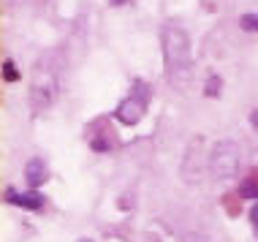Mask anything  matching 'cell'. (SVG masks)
I'll use <instances>...</instances> for the list:
<instances>
[{
    "instance_id": "obj_1",
    "label": "cell",
    "mask_w": 258,
    "mask_h": 242,
    "mask_svg": "<svg viewBox=\"0 0 258 242\" xmlns=\"http://www.w3.org/2000/svg\"><path fill=\"white\" fill-rule=\"evenodd\" d=\"M160 46H163V66L169 85L174 90H187L193 82V54L187 33L177 25H166L160 30Z\"/></svg>"
},
{
    "instance_id": "obj_2",
    "label": "cell",
    "mask_w": 258,
    "mask_h": 242,
    "mask_svg": "<svg viewBox=\"0 0 258 242\" xmlns=\"http://www.w3.org/2000/svg\"><path fill=\"white\" fill-rule=\"evenodd\" d=\"M62 71H66V63L57 52H46L41 54L36 71H33V82H30V106L36 112H44L49 109L60 95L62 87Z\"/></svg>"
},
{
    "instance_id": "obj_3",
    "label": "cell",
    "mask_w": 258,
    "mask_h": 242,
    "mask_svg": "<svg viewBox=\"0 0 258 242\" xmlns=\"http://www.w3.org/2000/svg\"><path fill=\"white\" fill-rule=\"evenodd\" d=\"M209 171L215 179H231L239 171V147L236 142H218L209 153Z\"/></svg>"
},
{
    "instance_id": "obj_4",
    "label": "cell",
    "mask_w": 258,
    "mask_h": 242,
    "mask_svg": "<svg viewBox=\"0 0 258 242\" xmlns=\"http://www.w3.org/2000/svg\"><path fill=\"white\" fill-rule=\"evenodd\" d=\"M147 98H150L147 85H144V82H136L134 93H131L128 98H122L120 106H117V120L125 123V126H136L144 117V112H147Z\"/></svg>"
},
{
    "instance_id": "obj_5",
    "label": "cell",
    "mask_w": 258,
    "mask_h": 242,
    "mask_svg": "<svg viewBox=\"0 0 258 242\" xmlns=\"http://www.w3.org/2000/svg\"><path fill=\"white\" fill-rule=\"evenodd\" d=\"M201 139H193L190 142V147H187V158H185V163H182V174L187 183H199V177H201Z\"/></svg>"
},
{
    "instance_id": "obj_6",
    "label": "cell",
    "mask_w": 258,
    "mask_h": 242,
    "mask_svg": "<svg viewBox=\"0 0 258 242\" xmlns=\"http://www.w3.org/2000/svg\"><path fill=\"white\" fill-rule=\"evenodd\" d=\"M6 202L19 204L25 210H41L44 207V196L41 193H17V191H6Z\"/></svg>"
},
{
    "instance_id": "obj_7",
    "label": "cell",
    "mask_w": 258,
    "mask_h": 242,
    "mask_svg": "<svg viewBox=\"0 0 258 242\" xmlns=\"http://www.w3.org/2000/svg\"><path fill=\"white\" fill-rule=\"evenodd\" d=\"M25 177H27V183H30L33 188L44 185L46 183V161L44 158H30L27 166H25Z\"/></svg>"
},
{
    "instance_id": "obj_8",
    "label": "cell",
    "mask_w": 258,
    "mask_h": 242,
    "mask_svg": "<svg viewBox=\"0 0 258 242\" xmlns=\"http://www.w3.org/2000/svg\"><path fill=\"white\" fill-rule=\"evenodd\" d=\"M239 25L245 27V30H253V33H258V14H245V17L239 19Z\"/></svg>"
},
{
    "instance_id": "obj_9",
    "label": "cell",
    "mask_w": 258,
    "mask_h": 242,
    "mask_svg": "<svg viewBox=\"0 0 258 242\" xmlns=\"http://www.w3.org/2000/svg\"><path fill=\"white\" fill-rule=\"evenodd\" d=\"M3 77H6V82H17V79H19V74H17V66L6 60V63H3Z\"/></svg>"
},
{
    "instance_id": "obj_10",
    "label": "cell",
    "mask_w": 258,
    "mask_h": 242,
    "mask_svg": "<svg viewBox=\"0 0 258 242\" xmlns=\"http://www.w3.org/2000/svg\"><path fill=\"white\" fill-rule=\"evenodd\" d=\"M218 87H220V79L212 77L209 79V87H207V95H218Z\"/></svg>"
},
{
    "instance_id": "obj_11",
    "label": "cell",
    "mask_w": 258,
    "mask_h": 242,
    "mask_svg": "<svg viewBox=\"0 0 258 242\" xmlns=\"http://www.w3.org/2000/svg\"><path fill=\"white\" fill-rule=\"evenodd\" d=\"M250 220H253L255 229H258V204H253V210H250Z\"/></svg>"
},
{
    "instance_id": "obj_12",
    "label": "cell",
    "mask_w": 258,
    "mask_h": 242,
    "mask_svg": "<svg viewBox=\"0 0 258 242\" xmlns=\"http://www.w3.org/2000/svg\"><path fill=\"white\" fill-rule=\"evenodd\" d=\"M109 3H111V6H122L125 0H109Z\"/></svg>"
},
{
    "instance_id": "obj_13",
    "label": "cell",
    "mask_w": 258,
    "mask_h": 242,
    "mask_svg": "<svg viewBox=\"0 0 258 242\" xmlns=\"http://www.w3.org/2000/svg\"><path fill=\"white\" fill-rule=\"evenodd\" d=\"M79 242H90V239H79Z\"/></svg>"
}]
</instances>
